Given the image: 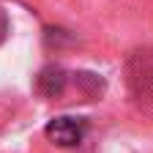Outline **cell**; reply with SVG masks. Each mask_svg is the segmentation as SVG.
Listing matches in <instances>:
<instances>
[{
    "label": "cell",
    "mask_w": 153,
    "mask_h": 153,
    "mask_svg": "<svg viewBox=\"0 0 153 153\" xmlns=\"http://www.w3.org/2000/svg\"><path fill=\"white\" fill-rule=\"evenodd\" d=\"M6 33H8V16H6L3 8H0V41L6 38Z\"/></svg>",
    "instance_id": "obj_4"
},
{
    "label": "cell",
    "mask_w": 153,
    "mask_h": 153,
    "mask_svg": "<svg viewBox=\"0 0 153 153\" xmlns=\"http://www.w3.org/2000/svg\"><path fill=\"white\" fill-rule=\"evenodd\" d=\"M131 82H153V55L137 52L131 60ZM148 109H153V96L145 101Z\"/></svg>",
    "instance_id": "obj_3"
},
{
    "label": "cell",
    "mask_w": 153,
    "mask_h": 153,
    "mask_svg": "<svg viewBox=\"0 0 153 153\" xmlns=\"http://www.w3.org/2000/svg\"><path fill=\"white\" fill-rule=\"evenodd\" d=\"M68 76L60 66H47L41 68V74L36 76V90L44 96V99H57V96H63V90L68 88Z\"/></svg>",
    "instance_id": "obj_2"
},
{
    "label": "cell",
    "mask_w": 153,
    "mask_h": 153,
    "mask_svg": "<svg viewBox=\"0 0 153 153\" xmlns=\"http://www.w3.org/2000/svg\"><path fill=\"white\" fill-rule=\"evenodd\" d=\"M85 131H88V123L82 118H55V120L47 123V137L55 145H60V148L79 145Z\"/></svg>",
    "instance_id": "obj_1"
}]
</instances>
